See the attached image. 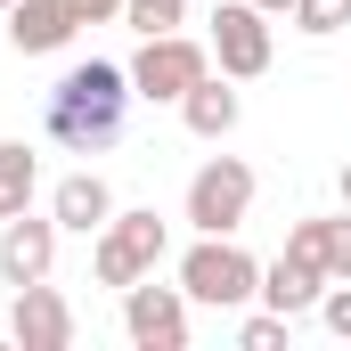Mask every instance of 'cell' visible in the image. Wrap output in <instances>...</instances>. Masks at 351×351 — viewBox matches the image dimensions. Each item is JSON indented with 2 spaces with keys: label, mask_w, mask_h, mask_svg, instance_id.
Instances as JSON below:
<instances>
[{
  "label": "cell",
  "mask_w": 351,
  "mask_h": 351,
  "mask_svg": "<svg viewBox=\"0 0 351 351\" xmlns=\"http://www.w3.org/2000/svg\"><path fill=\"white\" fill-rule=\"evenodd\" d=\"M123 114H131V66H106V58L66 66L58 82L41 90V131L58 147H74V156L114 147L123 139Z\"/></svg>",
  "instance_id": "6da1fadb"
},
{
  "label": "cell",
  "mask_w": 351,
  "mask_h": 351,
  "mask_svg": "<svg viewBox=\"0 0 351 351\" xmlns=\"http://www.w3.org/2000/svg\"><path fill=\"white\" fill-rule=\"evenodd\" d=\"M180 286H188V302H204V311H245V302H262V262H254L237 237H196V245L180 254Z\"/></svg>",
  "instance_id": "7a4b0ae2"
},
{
  "label": "cell",
  "mask_w": 351,
  "mask_h": 351,
  "mask_svg": "<svg viewBox=\"0 0 351 351\" xmlns=\"http://www.w3.org/2000/svg\"><path fill=\"white\" fill-rule=\"evenodd\" d=\"M204 74H213V41L156 33V41H139V58H131V98H147V106H180Z\"/></svg>",
  "instance_id": "3957f363"
},
{
  "label": "cell",
  "mask_w": 351,
  "mask_h": 351,
  "mask_svg": "<svg viewBox=\"0 0 351 351\" xmlns=\"http://www.w3.org/2000/svg\"><path fill=\"white\" fill-rule=\"evenodd\" d=\"M245 213H254V164L245 156H213L188 180V229L196 237H237Z\"/></svg>",
  "instance_id": "277c9868"
},
{
  "label": "cell",
  "mask_w": 351,
  "mask_h": 351,
  "mask_svg": "<svg viewBox=\"0 0 351 351\" xmlns=\"http://www.w3.org/2000/svg\"><path fill=\"white\" fill-rule=\"evenodd\" d=\"M164 221L156 213H114L106 229H98V254H90V269H98V286H139V278H156V262H164Z\"/></svg>",
  "instance_id": "5b68a950"
},
{
  "label": "cell",
  "mask_w": 351,
  "mask_h": 351,
  "mask_svg": "<svg viewBox=\"0 0 351 351\" xmlns=\"http://www.w3.org/2000/svg\"><path fill=\"white\" fill-rule=\"evenodd\" d=\"M204 25H213V66H221L229 82L269 74V49H278V41H269V16L254 8V0H221Z\"/></svg>",
  "instance_id": "8992f818"
},
{
  "label": "cell",
  "mask_w": 351,
  "mask_h": 351,
  "mask_svg": "<svg viewBox=\"0 0 351 351\" xmlns=\"http://www.w3.org/2000/svg\"><path fill=\"white\" fill-rule=\"evenodd\" d=\"M123 335L139 351H188V286H123Z\"/></svg>",
  "instance_id": "52a82bcc"
},
{
  "label": "cell",
  "mask_w": 351,
  "mask_h": 351,
  "mask_svg": "<svg viewBox=\"0 0 351 351\" xmlns=\"http://www.w3.org/2000/svg\"><path fill=\"white\" fill-rule=\"evenodd\" d=\"M8 343L16 351H66L74 343V302H66L49 278L16 286V302H8Z\"/></svg>",
  "instance_id": "ba28073f"
},
{
  "label": "cell",
  "mask_w": 351,
  "mask_h": 351,
  "mask_svg": "<svg viewBox=\"0 0 351 351\" xmlns=\"http://www.w3.org/2000/svg\"><path fill=\"white\" fill-rule=\"evenodd\" d=\"M49 269H58V213L49 221H33V213L0 221V286H33Z\"/></svg>",
  "instance_id": "9c48e42d"
},
{
  "label": "cell",
  "mask_w": 351,
  "mask_h": 351,
  "mask_svg": "<svg viewBox=\"0 0 351 351\" xmlns=\"http://www.w3.org/2000/svg\"><path fill=\"white\" fill-rule=\"evenodd\" d=\"M319 294H327V269L311 262V254H278V262H262V302L269 311H286V319H311L319 311Z\"/></svg>",
  "instance_id": "30bf717a"
},
{
  "label": "cell",
  "mask_w": 351,
  "mask_h": 351,
  "mask_svg": "<svg viewBox=\"0 0 351 351\" xmlns=\"http://www.w3.org/2000/svg\"><path fill=\"white\" fill-rule=\"evenodd\" d=\"M82 33V16L66 8V0H16L8 8V49L16 58H49V49H66Z\"/></svg>",
  "instance_id": "8fae6325"
},
{
  "label": "cell",
  "mask_w": 351,
  "mask_h": 351,
  "mask_svg": "<svg viewBox=\"0 0 351 351\" xmlns=\"http://www.w3.org/2000/svg\"><path fill=\"white\" fill-rule=\"evenodd\" d=\"M49 213H58V229H74V237H98L106 221H114V188L98 172H66L49 188Z\"/></svg>",
  "instance_id": "7c38bea8"
},
{
  "label": "cell",
  "mask_w": 351,
  "mask_h": 351,
  "mask_svg": "<svg viewBox=\"0 0 351 351\" xmlns=\"http://www.w3.org/2000/svg\"><path fill=\"white\" fill-rule=\"evenodd\" d=\"M286 245H294V254H311L327 278H351V204H343V213H319V221H294V237H286Z\"/></svg>",
  "instance_id": "4fadbf2b"
},
{
  "label": "cell",
  "mask_w": 351,
  "mask_h": 351,
  "mask_svg": "<svg viewBox=\"0 0 351 351\" xmlns=\"http://www.w3.org/2000/svg\"><path fill=\"white\" fill-rule=\"evenodd\" d=\"M237 114H245V106H237L229 74H204V82L180 98V123H188L196 139H229V131H237Z\"/></svg>",
  "instance_id": "5bb4252c"
},
{
  "label": "cell",
  "mask_w": 351,
  "mask_h": 351,
  "mask_svg": "<svg viewBox=\"0 0 351 351\" xmlns=\"http://www.w3.org/2000/svg\"><path fill=\"white\" fill-rule=\"evenodd\" d=\"M33 188H41V156L25 139H0V221L33 213Z\"/></svg>",
  "instance_id": "9a60e30c"
},
{
  "label": "cell",
  "mask_w": 351,
  "mask_h": 351,
  "mask_svg": "<svg viewBox=\"0 0 351 351\" xmlns=\"http://www.w3.org/2000/svg\"><path fill=\"white\" fill-rule=\"evenodd\" d=\"M180 8H188V0H123V25H131L139 41H156V33H180Z\"/></svg>",
  "instance_id": "2e32d148"
},
{
  "label": "cell",
  "mask_w": 351,
  "mask_h": 351,
  "mask_svg": "<svg viewBox=\"0 0 351 351\" xmlns=\"http://www.w3.org/2000/svg\"><path fill=\"white\" fill-rule=\"evenodd\" d=\"M286 335H294V319H286V311H269V302L254 311V319H237V343H245V351H278Z\"/></svg>",
  "instance_id": "e0dca14e"
},
{
  "label": "cell",
  "mask_w": 351,
  "mask_h": 351,
  "mask_svg": "<svg viewBox=\"0 0 351 351\" xmlns=\"http://www.w3.org/2000/svg\"><path fill=\"white\" fill-rule=\"evenodd\" d=\"M294 25H302L311 41H327V33L351 25V0H294Z\"/></svg>",
  "instance_id": "ac0fdd59"
},
{
  "label": "cell",
  "mask_w": 351,
  "mask_h": 351,
  "mask_svg": "<svg viewBox=\"0 0 351 351\" xmlns=\"http://www.w3.org/2000/svg\"><path fill=\"white\" fill-rule=\"evenodd\" d=\"M319 327H327L335 343H351V278H327V294H319Z\"/></svg>",
  "instance_id": "d6986e66"
},
{
  "label": "cell",
  "mask_w": 351,
  "mask_h": 351,
  "mask_svg": "<svg viewBox=\"0 0 351 351\" xmlns=\"http://www.w3.org/2000/svg\"><path fill=\"white\" fill-rule=\"evenodd\" d=\"M66 8H74L82 25H106V16H123V0H66Z\"/></svg>",
  "instance_id": "ffe728a7"
},
{
  "label": "cell",
  "mask_w": 351,
  "mask_h": 351,
  "mask_svg": "<svg viewBox=\"0 0 351 351\" xmlns=\"http://www.w3.org/2000/svg\"><path fill=\"white\" fill-rule=\"evenodd\" d=\"M254 8H262V16H294V0H254Z\"/></svg>",
  "instance_id": "44dd1931"
},
{
  "label": "cell",
  "mask_w": 351,
  "mask_h": 351,
  "mask_svg": "<svg viewBox=\"0 0 351 351\" xmlns=\"http://www.w3.org/2000/svg\"><path fill=\"white\" fill-rule=\"evenodd\" d=\"M335 188H343V204H351V164H343V180H335Z\"/></svg>",
  "instance_id": "7402d4cb"
},
{
  "label": "cell",
  "mask_w": 351,
  "mask_h": 351,
  "mask_svg": "<svg viewBox=\"0 0 351 351\" xmlns=\"http://www.w3.org/2000/svg\"><path fill=\"white\" fill-rule=\"evenodd\" d=\"M8 8H16V0H0V16H8Z\"/></svg>",
  "instance_id": "603a6c76"
}]
</instances>
